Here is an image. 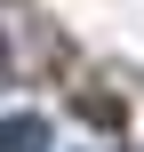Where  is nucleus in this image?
Returning a JSON list of instances; mask_svg holds the SVG:
<instances>
[{"mask_svg": "<svg viewBox=\"0 0 144 152\" xmlns=\"http://www.w3.org/2000/svg\"><path fill=\"white\" fill-rule=\"evenodd\" d=\"M0 152H48V120L40 112H8L0 120Z\"/></svg>", "mask_w": 144, "mask_h": 152, "instance_id": "nucleus-1", "label": "nucleus"}]
</instances>
